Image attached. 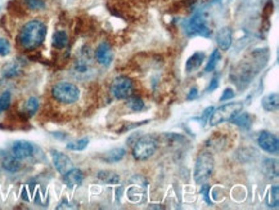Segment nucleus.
<instances>
[{"label": "nucleus", "mask_w": 279, "mask_h": 210, "mask_svg": "<svg viewBox=\"0 0 279 210\" xmlns=\"http://www.w3.org/2000/svg\"><path fill=\"white\" fill-rule=\"evenodd\" d=\"M47 36V26L41 21H30L21 29L18 35V43L26 51H33L39 48Z\"/></svg>", "instance_id": "nucleus-1"}, {"label": "nucleus", "mask_w": 279, "mask_h": 210, "mask_svg": "<svg viewBox=\"0 0 279 210\" xmlns=\"http://www.w3.org/2000/svg\"><path fill=\"white\" fill-rule=\"evenodd\" d=\"M51 96L57 102L63 105H72L80 98V89L77 85L68 81H59L53 85Z\"/></svg>", "instance_id": "nucleus-2"}, {"label": "nucleus", "mask_w": 279, "mask_h": 210, "mask_svg": "<svg viewBox=\"0 0 279 210\" xmlns=\"http://www.w3.org/2000/svg\"><path fill=\"white\" fill-rule=\"evenodd\" d=\"M158 147V140L154 136H142L134 142L132 156L138 161H146L156 154Z\"/></svg>", "instance_id": "nucleus-3"}, {"label": "nucleus", "mask_w": 279, "mask_h": 210, "mask_svg": "<svg viewBox=\"0 0 279 210\" xmlns=\"http://www.w3.org/2000/svg\"><path fill=\"white\" fill-rule=\"evenodd\" d=\"M243 110L242 102H229L224 106L219 107V108H213V114L210 116L209 122L211 126H217L223 124V122H230L231 119L237 116V115Z\"/></svg>", "instance_id": "nucleus-4"}, {"label": "nucleus", "mask_w": 279, "mask_h": 210, "mask_svg": "<svg viewBox=\"0 0 279 210\" xmlns=\"http://www.w3.org/2000/svg\"><path fill=\"white\" fill-rule=\"evenodd\" d=\"M184 31L188 36H211V29L207 25V19L203 12H196L195 15L184 23Z\"/></svg>", "instance_id": "nucleus-5"}, {"label": "nucleus", "mask_w": 279, "mask_h": 210, "mask_svg": "<svg viewBox=\"0 0 279 210\" xmlns=\"http://www.w3.org/2000/svg\"><path fill=\"white\" fill-rule=\"evenodd\" d=\"M213 158L210 152H201L196 158L193 178L197 184L205 183L213 172Z\"/></svg>", "instance_id": "nucleus-6"}, {"label": "nucleus", "mask_w": 279, "mask_h": 210, "mask_svg": "<svg viewBox=\"0 0 279 210\" xmlns=\"http://www.w3.org/2000/svg\"><path fill=\"white\" fill-rule=\"evenodd\" d=\"M71 74L74 75L76 79H80V80L88 79L89 76L93 74L92 55H90L89 49L86 48L81 49L79 55H77L76 59L74 61Z\"/></svg>", "instance_id": "nucleus-7"}, {"label": "nucleus", "mask_w": 279, "mask_h": 210, "mask_svg": "<svg viewBox=\"0 0 279 210\" xmlns=\"http://www.w3.org/2000/svg\"><path fill=\"white\" fill-rule=\"evenodd\" d=\"M110 92L116 100H126L128 97L132 96L134 92V83L128 76H117L111 84Z\"/></svg>", "instance_id": "nucleus-8"}, {"label": "nucleus", "mask_w": 279, "mask_h": 210, "mask_svg": "<svg viewBox=\"0 0 279 210\" xmlns=\"http://www.w3.org/2000/svg\"><path fill=\"white\" fill-rule=\"evenodd\" d=\"M257 144L263 148L264 151L269 152V154H274L277 155L279 151V140L278 137L273 133L268 132V130H263L260 134L257 136Z\"/></svg>", "instance_id": "nucleus-9"}, {"label": "nucleus", "mask_w": 279, "mask_h": 210, "mask_svg": "<svg viewBox=\"0 0 279 210\" xmlns=\"http://www.w3.org/2000/svg\"><path fill=\"white\" fill-rule=\"evenodd\" d=\"M51 160H53V164H54L55 169L58 170V173L62 174V175L74 168L72 160H71L66 154H63V152L61 151H57V150H53V151H51Z\"/></svg>", "instance_id": "nucleus-10"}, {"label": "nucleus", "mask_w": 279, "mask_h": 210, "mask_svg": "<svg viewBox=\"0 0 279 210\" xmlns=\"http://www.w3.org/2000/svg\"><path fill=\"white\" fill-rule=\"evenodd\" d=\"M94 58L102 66H110L114 59V52L108 43H100L94 52Z\"/></svg>", "instance_id": "nucleus-11"}, {"label": "nucleus", "mask_w": 279, "mask_h": 210, "mask_svg": "<svg viewBox=\"0 0 279 210\" xmlns=\"http://www.w3.org/2000/svg\"><path fill=\"white\" fill-rule=\"evenodd\" d=\"M12 155L19 160H25L33 155V146L27 140H16L12 144Z\"/></svg>", "instance_id": "nucleus-12"}, {"label": "nucleus", "mask_w": 279, "mask_h": 210, "mask_svg": "<svg viewBox=\"0 0 279 210\" xmlns=\"http://www.w3.org/2000/svg\"><path fill=\"white\" fill-rule=\"evenodd\" d=\"M216 44L221 51H228L233 41V31L230 27H223L216 34Z\"/></svg>", "instance_id": "nucleus-13"}, {"label": "nucleus", "mask_w": 279, "mask_h": 210, "mask_svg": "<svg viewBox=\"0 0 279 210\" xmlns=\"http://www.w3.org/2000/svg\"><path fill=\"white\" fill-rule=\"evenodd\" d=\"M82 181H84V173L80 169H76V168H72L67 173L63 174V182H65L67 187L72 188L80 186Z\"/></svg>", "instance_id": "nucleus-14"}, {"label": "nucleus", "mask_w": 279, "mask_h": 210, "mask_svg": "<svg viewBox=\"0 0 279 210\" xmlns=\"http://www.w3.org/2000/svg\"><path fill=\"white\" fill-rule=\"evenodd\" d=\"M1 74H3L4 78L12 79L18 76V75L22 74V65L18 61H12V62H8L7 65H4V67L1 69Z\"/></svg>", "instance_id": "nucleus-15"}, {"label": "nucleus", "mask_w": 279, "mask_h": 210, "mask_svg": "<svg viewBox=\"0 0 279 210\" xmlns=\"http://www.w3.org/2000/svg\"><path fill=\"white\" fill-rule=\"evenodd\" d=\"M203 61H205V53L203 52H196L195 54L189 57L185 63V71L188 74L195 72L196 70H198L199 67L202 66Z\"/></svg>", "instance_id": "nucleus-16"}, {"label": "nucleus", "mask_w": 279, "mask_h": 210, "mask_svg": "<svg viewBox=\"0 0 279 210\" xmlns=\"http://www.w3.org/2000/svg\"><path fill=\"white\" fill-rule=\"evenodd\" d=\"M1 166H3L4 170H7L9 173H16L18 172L21 168H22V164H21V160L12 155H5L1 160Z\"/></svg>", "instance_id": "nucleus-17"}, {"label": "nucleus", "mask_w": 279, "mask_h": 210, "mask_svg": "<svg viewBox=\"0 0 279 210\" xmlns=\"http://www.w3.org/2000/svg\"><path fill=\"white\" fill-rule=\"evenodd\" d=\"M252 122H254L252 116L250 114H247V112H242V111L230 120V122L239 126L241 129H250L252 126Z\"/></svg>", "instance_id": "nucleus-18"}, {"label": "nucleus", "mask_w": 279, "mask_h": 210, "mask_svg": "<svg viewBox=\"0 0 279 210\" xmlns=\"http://www.w3.org/2000/svg\"><path fill=\"white\" fill-rule=\"evenodd\" d=\"M126 151L125 148L122 147H115L110 151H107L104 155L102 156V158L106 162H110V164H114V162H118L121 161L122 158H125Z\"/></svg>", "instance_id": "nucleus-19"}, {"label": "nucleus", "mask_w": 279, "mask_h": 210, "mask_svg": "<svg viewBox=\"0 0 279 210\" xmlns=\"http://www.w3.org/2000/svg\"><path fill=\"white\" fill-rule=\"evenodd\" d=\"M261 106L264 108L266 112H274V111L278 110L279 106V96L278 93H272V94H268L265 96L261 101Z\"/></svg>", "instance_id": "nucleus-20"}, {"label": "nucleus", "mask_w": 279, "mask_h": 210, "mask_svg": "<svg viewBox=\"0 0 279 210\" xmlns=\"http://www.w3.org/2000/svg\"><path fill=\"white\" fill-rule=\"evenodd\" d=\"M97 178L107 184H118L120 183V175L112 170H100L97 173Z\"/></svg>", "instance_id": "nucleus-21"}, {"label": "nucleus", "mask_w": 279, "mask_h": 210, "mask_svg": "<svg viewBox=\"0 0 279 210\" xmlns=\"http://www.w3.org/2000/svg\"><path fill=\"white\" fill-rule=\"evenodd\" d=\"M51 44H53L55 49H63L65 47H67V44H68V35H67L66 31H63V30L55 31L54 35H53Z\"/></svg>", "instance_id": "nucleus-22"}, {"label": "nucleus", "mask_w": 279, "mask_h": 210, "mask_svg": "<svg viewBox=\"0 0 279 210\" xmlns=\"http://www.w3.org/2000/svg\"><path fill=\"white\" fill-rule=\"evenodd\" d=\"M263 170L269 178L278 177V161L273 158H265L263 161Z\"/></svg>", "instance_id": "nucleus-23"}, {"label": "nucleus", "mask_w": 279, "mask_h": 210, "mask_svg": "<svg viewBox=\"0 0 279 210\" xmlns=\"http://www.w3.org/2000/svg\"><path fill=\"white\" fill-rule=\"evenodd\" d=\"M37 110H39V100L36 97H30L23 105L22 114L27 118V116H33V115L36 114Z\"/></svg>", "instance_id": "nucleus-24"}, {"label": "nucleus", "mask_w": 279, "mask_h": 210, "mask_svg": "<svg viewBox=\"0 0 279 210\" xmlns=\"http://www.w3.org/2000/svg\"><path fill=\"white\" fill-rule=\"evenodd\" d=\"M126 107L132 112H140L144 110V102L139 97L130 96L126 98Z\"/></svg>", "instance_id": "nucleus-25"}, {"label": "nucleus", "mask_w": 279, "mask_h": 210, "mask_svg": "<svg viewBox=\"0 0 279 210\" xmlns=\"http://www.w3.org/2000/svg\"><path fill=\"white\" fill-rule=\"evenodd\" d=\"M220 59H221L220 51H219V49H215V51L211 53V55H210L207 63H206L205 72H211V71L215 70V67L217 66V63H219Z\"/></svg>", "instance_id": "nucleus-26"}, {"label": "nucleus", "mask_w": 279, "mask_h": 210, "mask_svg": "<svg viewBox=\"0 0 279 210\" xmlns=\"http://www.w3.org/2000/svg\"><path fill=\"white\" fill-rule=\"evenodd\" d=\"M89 140L88 138H81V140H77L75 142H71V143H67V148L71 150V151H84L85 148L88 147Z\"/></svg>", "instance_id": "nucleus-27"}, {"label": "nucleus", "mask_w": 279, "mask_h": 210, "mask_svg": "<svg viewBox=\"0 0 279 210\" xmlns=\"http://www.w3.org/2000/svg\"><path fill=\"white\" fill-rule=\"evenodd\" d=\"M11 101L12 96L9 92H4L0 94V114L9 108V106H11Z\"/></svg>", "instance_id": "nucleus-28"}, {"label": "nucleus", "mask_w": 279, "mask_h": 210, "mask_svg": "<svg viewBox=\"0 0 279 210\" xmlns=\"http://www.w3.org/2000/svg\"><path fill=\"white\" fill-rule=\"evenodd\" d=\"M26 7L29 9H33V11H39V9H43L45 7L44 0H25Z\"/></svg>", "instance_id": "nucleus-29"}, {"label": "nucleus", "mask_w": 279, "mask_h": 210, "mask_svg": "<svg viewBox=\"0 0 279 210\" xmlns=\"http://www.w3.org/2000/svg\"><path fill=\"white\" fill-rule=\"evenodd\" d=\"M279 204V187L278 186H274L270 190V203H269V207L278 208Z\"/></svg>", "instance_id": "nucleus-30"}, {"label": "nucleus", "mask_w": 279, "mask_h": 210, "mask_svg": "<svg viewBox=\"0 0 279 210\" xmlns=\"http://www.w3.org/2000/svg\"><path fill=\"white\" fill-rule=\"evenodd\" d=\"M11 53V44L7 39H0V55L5 57Z\"/></svg>", "instance_id": "nucleus-31"}, {"label": "nucleus", "mask_w": 279, "mask_h": 210, "mask_svg": "<svg viewBox=\"0 0 279 210\" xmlns=\"http://www.w3.org/2000/svg\"><path fill=\"white\" fill-rule=\"evenodd\" d=\"M235 93L234 90L231 88H227L224 89V92L221 94L220 97V102H225V101H231V98H234Z\"/></svg>", "instance_id": "nucleus-32"}, {"label": "nucleus", "mask_w": 279, "mask_h": 210, "mask_svg": "<svg viewBox=\"0 0 279 210\" xmlns=\"http://www.w3.org/2000/svg\"><path fill=\"white\" fill-rule=\"evenodd\" d=\"M201 193L203 195V199L206 200V203L211 205V200H210V197H209V195H210V186L209 184H203L202 187H201Z\"/></svg>", "instance_id": "nucleus-33"}, {"label": "nucleus", "mask_w": 279, "mask_h": 210, "mask_svg": "<svg viewBox=\"0 0 279 210\" xmlns=\"http://www.w3.org/2000/svg\"><path fill=\"white\" fill-rule=\"evenodd\" d=\"M217 87H219V76H215V78L211 80V83H210V85L207 87V89H206V92H213Z\"/></svg>", "instance_id": "nucleus-34"}, {"label": "nucleus", "mask_w": 279, "mask_h": 210, "mask_svg": "<svg viewBox=\"0 0 279 210\" xmlns=\"http://www.w3.org/2000/svg\"><path fill=\"white\" fill-rule=\"evenodd\" d=\"M213 107H207V108L203 111V114H202V122H209V119H210V116H211V114H213Z\"/></svg>", "instance_id": "nucleus-35"}, {"label": "nucleus", "mask_w": 279, "mask_h": 210, "mask_svg": "<svg viewBox=\"0 0 279 210\" xmlns=\"http://www.w3.org/2000/svg\"><path fill=\"white\" fill-rule=\"evenodd\" d=\"M198 96V90H197V88H192L191 90H189V93H188L187 96V100H195L196 97Z\"/></svg>", "instance_id": "nucleus-36"}, {"label": "nucleus", "mask_w": 279, "mask_h": 210, "mask_svg": "<svg viewBox=\"0 0 279 210\" xmlns=\"http://www.w3.org/2000/svg\"><path fill=\"white\" fill-rule=\"evenodd\" d=\"M0 7H1V0H0Z\"/></svg>", "instance_id": "nucleus-37"}]
</instances>
